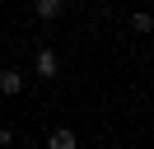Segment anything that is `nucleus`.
<instances>
[{
	"label": "nucleus",
	"mask_w": 154,
	"mask_h": 149,
	"mask_svg": "<svg viewBox=\"0 0 154 149\" xmlns=\"http://www.w3.org/2000/svg\"><path fill=\"white\" fill-rule=\"evenodd\" d=\"M56 51H51V47H38V56H33V70L42 74V79H51V74H56Z\"/></svg>",
	"instance_id": "nucleus-1"
},
{
	"label": "nucleus",
	"mask_w": 154,
	"mask_h": 149,
	"mask_svg": "<svg viewBox=\"0 0 154 149\" xmlns=\"http://www.w3.org/2000/svg\"><path fill=\"white\" fill-rule=\"evenodd\" d=\"M47 149H79V140H75V130H66V126H56L47 135Z\"/></svg>",
	"instance_id": "nucleus-2"
},
{
	"label": "nucleus",
	"mask_w": 154,
	"mask_h": 149,
	"mask_svg": "<svg viewBox=\"0 0 154 149\" xmlns=\"http://www.w3.org/2000/svg\"><path fill=\"white\" fill-rule=\"evenodd\" d=\"M0 93H5V98L23 93V74H19V70H0Z\"/></svg>",
	"instance_id": "nucleus-3"
},
{
	"label": "nucleus",
	"mask_w": 154,
	"mask_h": 149,
	"mask_svg": "<svg viewBox=\"0 0 154 149\" xmlns=\"http://www.w3.org/2000/svg\"><path fill=\"white\" fill-rule=\"evenodd\" d=\"M33 9H38V19H56L66 5H61V0H33Z\"/></svg>",
	"instance_id": "nucleus-4"
},
{
	"label": "nucleus",
	"mask_w": 154,
	"mask_h": 149,
	"mask_svg": "<svg viewBox=\"0 0 154 149\" xmlns=\"http://www.w3.org/2000/svg\"><path fill=\"white\" fill-rule=\"evenodd\" d=\"M131 28H135V33H149L154 19H149V14H131Z\"/></svg>",
	"instance_id": "nucleus-5"
},
{
	"label": "nucleus",
	"mask_w": 154,
	"mask_h": 149,
	"mask_svg": "<svg viewBox=\"0 0 154 149\" xmlns=\"http://www.w3.org/2000/svg\"><path fill=\"white\" fill-rule=\"evenodd\" d=\"M10 144H14V130L5 126V121H0V149H10Z\"/></svg>",
	"instance_id": "nucleus-6"
}]
</instances>
